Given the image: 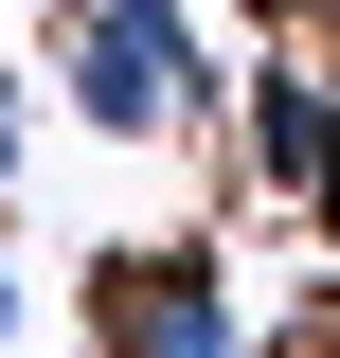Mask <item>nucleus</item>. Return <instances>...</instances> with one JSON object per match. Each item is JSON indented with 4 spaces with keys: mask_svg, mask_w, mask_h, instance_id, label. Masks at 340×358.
Instances as JSON below:
<instances>
[{
    "mask_svg": "<svg viewBox=\"0 0 340 358\" xmlns=\"http://www.w3.org/2000/svg\"><path fill=\"white\" fill-rule=\"evenodd\" d=\"M72 108L108 143H179L215 108V54H197V0H72Z\"/></svg>",
    "mask_w": 340,
    "mask_h": 358,
    "instance_id": "obj_1",
    "label": "nucleus"
},
{
    "mask_svg": "<svg viewBox=\"0 0 340 358\" xmlns=\"http://www.w3.org/2000/svg\"><path fill=\"white\" fill-rule=\"evenodd\" d=\"M90 341L108 358H251V305H233V268L215 251H90Z\"/></svg>",
    "mask_w": 340,
    "mask_h": 358,
    "instance_id": "obj_2",
    "label": "nucleus"
},
{
    "mask_svg": "<svg viewBox=\"0 0 340 358\" xmlns=\"http://www.w3.org/2000/svg\"><path fill=\"white\" fill-rule=\"evenodd\" d=\"M233 162H251L269 215L340 233V72H323V54H269V72L233 90Z\"/></svg>",
    "mask_w": 340,
    "mask_h": 358,
    "instance_id": "obj_3",
    "label": "nucleus"
},
{
    "mask_svg": "<svg viewBox=\"0 0 340 358\" xmlns=\"http://www.w3.org/2000/svg\"><path fill=\"white\" fill-rule=\"evenodd\" d=\"M18 162H36V72H0V215H18Z\"/></svg>",
    "mask_w": 340,
    "mask_h": 358,
    "instance_id": "obj_4",
    "label": "nucleus"
},
{
    "mask_svg": "<svg viewBox=\"0 0 340 358\" xmlns=\"http://www.w3.org/2000/svg\"><path fill=\"white\" fill-rule=\"evenodd\" d=\"M304 36H323V72H340V0H304Z\"/></svg>",
    "mask_w": 340,
    "mask_h": 358,
    "instance_id": "obj_5",
    "label": "nucleus"
},
{
    "mask_svg": "<svg viewBox=\"0 0 340 358\" xmlns=\"http://www.w3.org/2000/svg\"><path fill=\"white\" fill-rule=\"evenodd\" d=\"M0 358H18V268H0Z\"/></svg>",
    "mask_w": 340,
    "mask_h": 358,
    "instance_id": "obj_6",
    "label": "nucleus"
},
{
    "mask_svg": "<svg viewBox=\"0 0 340 358\" xmlns=\"http://www.w3.org/2000/svg\"><path fill=\"white\" fill-rule=\"evenodd\" d=\"M90 358H108V341H90Z\"/></svg>",
    "mask_w": 340,
    "mask_h": 358,
    "instance_id": "obj_7",
    "label": "nucleus"
}]
</instances>
